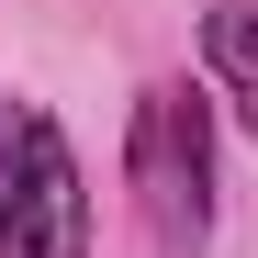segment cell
I'll return each instance as SVG.
<instances>
[{
  "instance_id": "6da1fadb",
  "label": "cell",
  "mask_w": 258,
  "mask_h": 258,
  "mask_svg": "<svg viewBox=\"0 0 258 258\" xmlns=\"http://www.w3.org/2000/svg\"><path fill=\"white\" fill-rule=\"evenodd\" d=\"M123 180H135V213L168 258H191L213 236V101L191 79H157L135 101V135H123Z\"/></svg>"
},
{
  "instance_id": "7a4b0ae2",
  "label": "cell",
  "mask_w": 258,
  "mask_h": 258,
  "mask_svg": "<svg viewBox=\"0 0 258 258\" xmlns=\"http://www.w3.org/2000/svg\"><path fill=\"white\" fill-rule=\"evenodd\" d=\"M0 258H90V191L45 101H0Z\"/></svg>"
},
{
  "instance_id": "3957f363",
  "label": "cell",
  "mask_w": 258,
  "mask_h": 258,
  "mask_svg": "<svg viewBox=\"0 0 258 258\" xmlns=\"http://www.w3.org/2000/svg\"><path fill=\"white\" fill-rule=\"evenodd\" d=\"M202 56H213V79H225L236 123L258 135V0H213L202 12Z\"/></svg>"
}]
</instances>
